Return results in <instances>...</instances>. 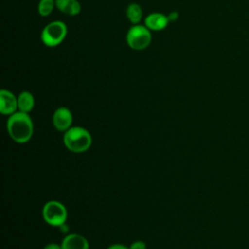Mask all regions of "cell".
I'll use <instances>...</instances> for the list:
<instances>
[{"label": "cell", "instance_id": "ac0fdd59", "mask_svg": "<svg viewBox=\"0 0 249 249\" xmlns=\"http://www.w3.org/2000/svg\"><path fill=\"white\" fill-rule=\"evenodd\" d=\"M169 21H175L178 18H179V13L176 11H173L171 13H169V15L167 16Z\"/></svg>", "mask_w": 249, "mask_h": 249}, {"label": "cell", "instance_id": "6da1fadb", "mask_svg": "<svg viewBox=\"0 0 249 249\" xmlns=\"http://www.w3.org/2000/svg\"><path fill=\"white\" fill-rule=\"evenodd\" d=\"M7 130L10 137L18 144L28 142L34 131V125L28 113L17 111L9 116L7 121Z\"/></svg>", "mask_w": 249, "mask_h": 249}, {"label": "cell", "instance_id": "5bb4252c", "mask_svg": "<svg viewBox=\"0 0 249 249\" xmlns=\"http://www.w3.org/2000/svg\"><path fill=\"white\" fill-rule=\"evenodd\" d=\"M129 249H146V243L142 240H136L134 242H132L129 246Z\"/></svg>", "mask_w": 249, "mask_h": 249}, {"label": "cell", "instance_id": "30bf717a", "mask_svg": "<svg viewBox=\"0 0 249 249\" xmlns=\"http://www.w3.org/2000/svg\"><path fill=\"white\" fill-rule=\"evenodd\" d=\"M55 7L67 16H76L81 11V5L77 0H55Z\"/></svg>", "mask_w": 249, "mask_h": 249}, {"label": "cell", "instance_id": "4fadbf2b", "mask_svg": "<svg viewBox=\"0 0 249 249\" xmlns=\"http://www.w3.org/2000/svg\"><path fill=\"white\" fill-rule=\"evenodd\" d=\"M55 5V0H40L38 4V12L42 17L49 16Z\"/></svg>", "mask_w": 249, "mask_h": 249}, {"label": "cell", "instance_id": "8fae6325", "mask_svg": "<svg viewBox=\"0 0 249 249\" xmlns=\"http://www.w3.org/2000/svg\"><path fill=\"white\" fill-rule=\"evenodd\" d=\"M35 104L34 97L31 92L24 90L21 91L18 96V111L24 112V113H29Z\"/></svg>", "mask_w": 249, "mask_h": 249}, {"label": "cell", "instance_id": "8992f818", "mask_svg": "<svg viewBox=\"0 0 249 249\" xmlns=\"http://www.w3.org/2000/svg\"><path fill=\"white\" fill-rule=\"evenodd\" d=\"M52 121L56 130L65 132L72 126V123H73L72 112L67 107H59L53 112Z\"/></svg>", "mask_w": 249, "mask_h": 249}, {"label": "cell", "instance_id": "7a4b0ae2", "mask_svg": "<svg viewBox=\"0 0 249 249\" xmlns=\"http://www.w3.org/2000/svg\"><path fill=\"white\" fill-rule=\"evenodd\" d=\"M63 143L70 152L81 154L90 148L92 138L89 130L85 127L71 126L64 132Z\"/></svg>", "mask_w": 249, "mask_h": 249}, {"label": "cell", "instance_id": "277c9868", "mask_svg": "<svg viewBox=\"0 0 249 249\" xmlns=\"http://www.w3.org/2000/svg\"><path fill=\"white\" fill-rule=\"evenodd\" d=\"M67 34V26L63 21L55 20L47 24L41 33V40L45 46L53 48L59 45Z\"/></svg>", "mask_w": 249, "mask_h": 249}, {"label": "cell", "instance_id": "7c38bea8", "mask_svg": "<svg viewBox=\"0 0 249 249\" xmlns=\"http://www.w3.org/2000/svg\"><path fill=\"white\" fill-rule=\"evenodd\" d=\"M142 9L136 3H131L126 8V17L128 20L133 24H138L142 18Z\"/></svg>", "mask_w": 249, "mask_h": 249}, {"label": "cell", "instance_id": "52a82bcc", "mask_svg": "<svg viewBox=\"0 0 249 249\" xmlns=\"http://www.w3.org/2000/svg\"><path fill=\"white\" fill-rule=\"evenodd\" d=\"M18 97L8 89L0 91V112L3 115L11 116L18 110Z\"/></svg>", "mask_w": 249, "mask_h": 249}, {"label": "cell", "instance_id": "e0dca14e", "mask_svg": "<svg viewBox=\"0 0 249 249\" xmlns=\"http://www.w3.org/2000/svg\"><path fill=\"white\" fill-rule=\"evenodd\" d=\"M107 249H129V247H127L124 244H121V243H115V244L110 245Z\"/></svg>", "mask_w": 249, "mask_h": 249}, {"label": "cell", "instance_id": "9c48e42d", "mask_svg": "<svg viewBox=\"0 0 249 249\" xmlns=\"http://www.w3.org/2000/svg\"><path fill=\"white\" fill-rule=\"evenodd\" d=\"M169 22L167 16L161 13H152L145 18V26L150 30L160 31L164 29Z\"/></svg>", "mask_w": 249, "mask_h": 249}, {"label": "cell", "instance_id": "2e32d148", "mask_svg": "<svg viewBox=\"0 0 249 249\" xmlns=\"http://www.w3.org/2000/svg\"><path fill=\"white\" fill-rule=\"evenodd\" d=\"M58 230H59V231H60L61 233H63V234H68V233H69V226H68L66 223L60 225V226L58 227Z\"/></svg>", "mask_w": 249, "mask_h": 249}, {"label": "cell", "instance_id": "9a60e30c", "mask_svg": "<svg viewBox=\"0 0 249 249\" xmlns=\"http://www.w3.org/2000/svg\"><path fill=\"white\" fill-rule=\"evenodd\" d=\"M43 249H62V247H61V244L52 242V243L46 244Z\"/></svg>", "mask_w": 249, "mask_h": 249}, {"label": "cell", "instance_id": "3957f363", "mask_svg": "<svg viewBox=\"0 0 249 249\" xmlns=\"http://www.w3.org/2000/svg\"><path fill=\"white\" fill-rule=\"evenodd\" d=\"M42 216L48 225L58 228L60 225L66 223L67 210L61 202L57 200H50L44 204Z\"/></svg>", "mask_w": 249, "mask_h": 249}, {"label": "cell", "instance_id": "5b68a950", "mask_svg": "<svg viewBox=\"0 0 249 249\" xmlns=\"http://www.w3.org/2000/svg\"><path fill=\"white\" fill-rule=\"evenodd\" d=\"M152 40L150 29L145 25L134 24L131 26L126 34L127 45L133 50H144L146 49Z\"/></svg>", "mask_w": 249, "mask_h": 249}, {"label": "cell", "instance_id": "ba28073f", "mask_svg": "<svg viewBox=\"0 0 249 249\" xmlns=\"http://www.w3.org/2000/svg\"><path fill=\"white\" fill-rule=\"evenodd\" d=\"M62 249H89L87 238L78 233H68L61 241Z\"/></svg>", "mask_w": 249, "mask_h": 249}]
</instances>
